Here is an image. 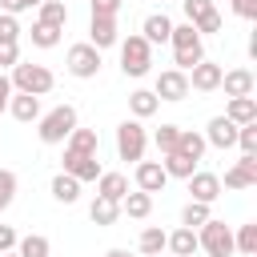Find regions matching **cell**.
Here are the masks:
<instances>
[{"instance_id":"obj_1","label":"cell","mask_w":257,"mask_h":257,"mask_svg":"<svg viewBox=\"0 0 257 257\" xmlns=\"http://www.w3.org/2000/svg\"><path fill=\"white\" fill-rule=\"evenodd\" d=\"M169 44H173V64H177L181 72H189L197 60H205V36H201L189 20H185V24H173Z\"/></svg>"},{"instance_id":"obj_28","label":"cell","mask_w":257,"mask_h":257,"mask_svg":"<svg viewBox=\"0 0 257 257\" xmlns=\"http://www.w3.org/2000/svg\"><path fill=\"white\" fill-rule=\"evenodd\" d=\"M88 217H92V225H116V217H120V205L116 201H108V197H92V205H88Z\"/></svg>"},{"instance_id":"obj_20","label":"cell","mask_w":257,"mask_h":257,"mask_svg":"<svg viewBox=\"0 0 257 257\" xmlns=\"http://www.w3.org/2000/svg\"><path fill=\"white\" fill-rule=\"evenodd\" d=\"M197 249H201V245H197V229H189V225L173 229L169 241H165V253H173V257H193Z\"/></svg>"},{"instance_id":"obj_48","label":"cell","mask_w":257,"mask_h":257,"mask_svg":"<svg viewBox=\"0 0 257 257\" xmlns=\"http://www.w3.org/2000/svg\"><path fill=\"white\" fill-rule=\"evenodd\" d=\"M0 257H20V253H16V249H8V253H0Z\"/></svg>"},{"instance_id":"obj_35","label":"cell","mask_w":257,"mask_h":257,"mask_svg":"<svg viewBox=\"0 0 257 257\" xmlns=\"http://www.w3.org/2000/svg\"><path fill=\"white\" fill-rule=\"evenodd\" d=\"M177 137H181V124H161V128L153 133V145L161 149V157L177 149Z\"/></svg>"},{"instance_id":"obj_37","label":"cell","mask_w":257,"mask_h":257,"mask_svg":"<svg viewBox=\"0 0 257 257\" xmlns=\"http://www.w3.org/2000/svg\"><path fill=\"white\" fill-rule=\"evenodd\" d=\"M193 28H197L201 36H213V32H221V28H225V16H221V12L213 8V12H205V16H201V20L193 24Z\"/></svg>"},{"instance_id":"obj_32","label":"cell","mask_w":257,"mask_h":257,"mask_svg":"<svg viewBox=\"0 0 257 257\" xmlns=\"http://www.w3.org/2000/svg\"><path fill=\"white\" fill-rule=\"evenodd\" d=\"M161 165H165V173H169V177H181V181L197 169V161H193V157H185V153H177V149H173V153H165V161H161Z\"/></svg>"},{"instance_id":"obj_17","label":"cell","mask_w":257,"mask_h":257,"mask_svg":"<svg viewBox=\"0 0 257 257\" xmlns=\"http://www.w3.org/2000/svg\"><path fill=\"white\" fill-rule=\"evenodd\" d=\"M8 112H12L20 124H32V120L40 116V96H32V92H16V88H12V96H8Z\"/></svg>"},{"instance_id":"obj_18","label":"cell","mask_w":257,"mask_h":257,"mask_svg":"<svg viewBox=\"0 0 257 257\" xmlns=\"http://www.w3.org/2000/svg\"><path fill=\"white\" fill-rule=\"evenodd\" d=\"M169 32H173V20H169L165 12H149V16L141 20V36H145L149 44H169Z\"/></svg>"},{"instance_id":"obj_2","label":"cell","mask_w":257,"mask_h":257,"mask_svg":"<svg viewBox=\"0 0 257 257\" xmlns=\"http://www.w3.org/2000/svg\"><path fill=\"white\" fill-rule=\"evenodd\" d=\"M76 124H80L76 108L72 104H56V108H48V112L36 116V137H40V145H64Z\"/></svg>"},{"instance_id":"obj_30","label":"cell","mask_w":257,"mask_h":257,"mask_svg":"<svg viewBox=\"0 0 257 257\" xmlns=\"http://www.w3.org/2000/svg\"><path fill=\"white\" fill-rule=\"evenodd\" d=\"M205 137L201 133H193V128H181V137H177V153H185V157H193V161H201L205 157Z\"/></svg>"},{"instance_id":"obj_49","label":"cell","mask_w":257,"mask_h":257,"mask_svg":"<svg viewBox=\"0 0 257 257\" xmlns=\"http://www.w3.org/2000/svg\"><path fill=\"white\" fill-rule=\"evenodd\" d=\"M36 4H40V0H28V8H36Z\"/></svg>"},{"instance_id":"obj_4","label":"cell","mask_w":257,"mask_h":257,"mask_svg":"<svg viewBox=\"0 0 257 257\" xmlns=\"http://www.w3.org/2000/svg\"><path fill=\"white\" fill-rule=\"evenodd\" d=\"M12 88L16 92H32V96H48L52 88H56V76H52V68H44V64H24V60H16L12 64Z\"/></svg>"},{"instance_id":"obj_19","label":"cell","mask_w":257,"mask_h":257,"mask_svg":"<svg viewBox=\"0 0 257 257\" xmlns=\"http://www.w3.org/2000/svg\"><path fill=\"white\" fill-rule=\"evenodd\" d=\"M48 193H52V201H60V205H76L80 201V181L72 177V173H56L52 177V185H48Z\"/></svg>"},{"instance_id":"obj_15","label":"cell","mask_w":257,"mask_h":257,"mask_svg":"<svg viewBox=\"0 0 257 257\" xmlns=\"http://www.w3.org/2000/svg\"><path fill=\"white\" fill-rule=\"evenodd\" d=\"M133 181H137V189H145V193H161V189L169 185V173H165L161 161H137Z\"/></svg>"},{"instance_id":"obj_7","label":"cell","mask_w":257,"mask_h":257,"mask_svg":"<svg viewBox=\"0 0 257 257\" xmlns=\"http://www.w3.org/2000/svg\"><path fill=\"white\" fill-rule=\"evenodd\" d=\"M64 68H68V76H76V80H92V76L100 72V48H92L88 40L72 44V48L64 52Z\"/></svg>"},{"instance_id":"obj_39","label":"cell","mask_w":257,"mask_h":257,"mask_svg":"<svg viewBox=\"0 0 257 257\" xmlns=\"http://www.w3.org/2000/svg\"><path fill=\"white\" fill-rule=\"evenodd\" d=\"M181 8H185V20H189V24H197V20H201L205 12H213L217 4H213V0H181Z\"/></svg>"},{"instance_id":"obj_46","label":"cell","mask_w":257,"mask_h":257,"mask_svg":"<svg viewBox=\"0 0 257 257\" xmlns=\"http://www.w3.org/2000/svg\"><path fill=\"white\" fill-rule=\"evenodd\" d=\"M8 96H12V80L0 72V112H8Z\"/></svg>"},{"instance_id":"obj_14","label":"cell","mask_w":257,"mask_h":257,"mask_svg":"<svg viewBox=\"0 0 257 257\" xmlns=\"http://www.w3.org/2000/svg\"><path fill=\"white\" fill-rule=\"evenodd\" d=\"M116 40H120L116 16H92V20H88V44H92V48L104 52V48H112Z\"/></svg>"},{"instance_id":"obj_5","label":"cell","mask_w":257,"mask_h":257,"mask_svg":"<svg viewBox=\"0 0 257 257\" xmlns=\"http://www.w3.org/2000/svg\"><path fill=\"white\" fill-rule=\"evenodd\" d=\"M145 149H149V133H145V124H141L137 116L120 120V124H116V157L137 165V161H145Z\"/></svg>"},{"instance_id":"obj_41","label":"cell","mask_w":257,"mask_h":257,"mask_svg":"<svg viewBox=\"0 0 257 257\" xmlns=\"http://www.w3.org/2000/svg\"><path fill=\"white\" fill-rule=\"evenodd\" d=\"M20 60V40H0V68H12Z\"/></svg>"},{"instance_id":"obj_10","label":"cell","mask_w":257,"mask_h":257,"mask_svg":"<svg viewBox=\"0 0 257 257\" xmlns=\"http://www.w3.org/2000/svg\"><path fill=\"white\" fill-rule=\"evenodd\" d=\"M249 185H257V153H241V161L225 169L221 181V189H249Z\"/></svg>"},{"instance_id":"obj_50","label":"cell","mask_w":257,"mask_h":257,"mask_svg":"<svg viewBox=\"0 0 257 257\" xmlns=\"http://www.w3.org/2000/svg\"><path fill=\"white\" fill-rule=\"evenodd\" d=\"M161 257H173V253H161Z\"/></svg>"},{"instance_id":"obj_23","label":"cell","mask_w":257,"mask_h":257,"mask_svg":"<svg viewBox=\"0 0 257 257\" xmlns=\"http://www.w3.org/2000/svg\"><path fill=\"white\" fill-rule=\"evenodd\" d=\"M124 193H128V177H124V173H100V177H96V197H108V201L120 205Z\"/></svg>"},{"instance_id":"obj_16","label":"cell","mask_w":257,"mask_h":257,"mask_svg":"<svg viewBox=\"0 0 257 257\" xmlns=\"http://www.w3.org/2000/svg\"><path fill=\"white\" fill-rule=\"evenodd\" d=\"M221 88H225V96H253L257 76L249 68H229V72H221Z\"/></svg>"},{"instance_id":"obj_44","label":"cell","mask_w":257,"mask_h":257,"mask_svg":"<svg viewBox=\"0 0 257 257\" xmlns=\"http://www.w3.org/2000/svg\"><path fill=\"white\" fill-rule=\"evenodd\" d=\"M16 241H20V233H16L12 225H0V253H8V249H16Z\"/></svg>"},{"instance_id":"obj_21","label":"cell","mask_w":257,"mask_h":257,"mask_svg":"<svg viewBox=\"0 0 257 257\" xmlns=\"http://www.w3.org/2000/svg\"><path fill=\"white\" fill-rule=\"evenodd\" d=\"M120 213H128L133 221H145V217L153 213V193H145V189H128V193L120 197Z\"/></svg>"},{"instance_id":"obj_38","label":"cell","mask_w":257,"mask_h":257,"mask_svg":"<svg viewBox=\"0 0 257 257\" xmlns=\"http://www.w3.org/2000/svg\"><path fill=\"white\" fill-rule=\"evenodd\" d=\"M237 145H241V153H257V120L237 124Z\"/></svg>"},{"instance_id":"obj_36","label":"cell","mask_w":257,"mask_h":257,"mask_svg":"<svg viewBox=\"0 0 257 257\" xmlns=\"http://www.w3.org/2000/svg\"><path fill=\"white\" fill-rule=\"evenodd\" d=\"M16 189H20V181H16V173L12 169H0V213L16 201Z\"/></svg>"},{"instance_id":"obj_8","label":"cell","mask_w":257,"mask_h":257,"mask_svg":"<svg viewBox=\"0 0 257 257\" xmlns=\"http://www.w3.org/2000/svg\"><path fill=\"white\" fill-rule=\"evenodd\" d=\"M153 92H157V100H169V104H177V100H185L193 88H189V76H185L181 68H165V72L157 76Z\"/></svg>"},{"instance_id":"obj_25","label":"cell","mask_w":257,"mask_h":257,"mask_svg":"<svg viewBox=\"0 0 257 257\" xmlns=\"http://www.w3.org/2000/svg\"><path fill=\"white\" fill-rule=\"evenodd\" d=\"M165 241H169V233H165L161 225H149V229H141L137 249H141L145 257H161V253H165Z\"/></svg>"},{"instance_id":"obj_40","label":"cell","mask_w":257,"mask_h":257,"mask_svg":"<svg viewBox=\"0 0 257 257\" xmlns=\"http://www.w3.org/2000/svg\"><path fill=\"white\" fill-rule=\"evenodd\" d=\"M0 40H20V20L12 12H0Z\"/></svg>"},{"instance_id":"obj_29","label":"cell","mask_w":257,"mask_h":257,"mask_svg":"<svg viewBox=\"0 0 257 257\" xmlns=\"http://www.w3.org/2000/svg\"><path fill=\"white\" fill-rule=\"evenodd\" d=\"M233 253L257 257V221H249V225H241V229L233 233Z\"/></svg>"},{"instance_id":"obj_33","label":"cell","mask_w":257,"mask_h":257,"mask_svg":"<svg viewBox=\"0 0 257 257\" xmlns=\"http://www.w3.org/2000/svg\"><path fill=\"white\" fill-rule=\"evenodd\" d=\"M209 217H213V209H209L205 201H189V205L181 209V225H189V229H201Z\"/></svg>"},{"instance_id":"obj_47","label":"cell","mask_w":257,"mask_h":257,"mask_svg":"<svg viewBox=\"0 0 257 257\" xmlns=\"http://www.w3.org/2000/svg\"><path fill=\"white\" fill-rule=\"evenodd\" d=\"M104 257H133V253H128V249H108Z\"/></svg>"},{"instance_id":"obj_3","label":"cell","mask_w":257,"mask_h":257,"mask_svg":"<svg viewBox=\"0 0 257 257\" xmlns=\"http://www.w3.org/2000/svg\"><path fill=\"white\" fill-rule=\"evenodd\" d=\"M116 44H120V72L133 76V80L149 76V68H153V44H149L141 32H128V36L116 40Z\"/></svg>"},{"instance_id":"obj_42","label":"cell","mask_w":257,"mask_h":257,"mask_svg":"<svg viewBox=\"0 0 257 257\" xmlns=\"http://www.w3.org/2000/svg\"><path fill=\"white\" fill-rule=\"evenodd\" d=\"M92 16H116L120 12V0H88Z\"/></svg>"},{"instance_id":"obj_27","label":"cell","mask_w":257,"mask_h":257,"mask_svg":"<svg viewBox=\"0 0 257 257\" xmlns=\"http://www.w3.org/2000/svg\"><path fill=\"white\" fill-rule=\"evenodd\" d=\"M64 149H72V153H100V137H96V128H72L68 133V141H64Z\"/></svg>"},{"instance_id":"obj_6","label":"cell","mask_w":257,"mask_h":257,"mask_svg":"<svg viewBox=\"0 0 257 257\" xmlns=\"http://www.w3.org/2000/svg\"><path fill=\"white\" fill-rule=\"evenodd\" d=\"M197 245L205 249V257H233V229L217 217H209L197 229Z\"/></svg>"},{"instance_id":"obj_11","label":"cell","mask_w":257,"mask_h":257,"mask_svg":"<svg viewBox=\"0 0 257 257\" xmlns=\"http://www.w3.org/2000/svg\"><path fill=\"white\" fill-rule=\"evenodd\" d=\"M185 181H189L193 201H205V205H213V201L225 193V189H221V177H217V173H205V169H193Z\"/></svg>"},{"instance_id":"obj_22","label":"cell","mask_w":257,"mask_h":257,"mask_svg":"<svg viewBox=\"0 0 257 257\" xmlns=\"http://www.w3.org/2000/svg\"><path fill=\"white\" fill-rule=\"evenodd\" d=\"M157 108H161V100H157L153 88H137V92H128V112H133L137 120H149Z\"/></svg>"},{"instance_id":"obj_9","label":"cell","mask_w":257,"mask_h":257,"mask_svg":"<svg viewBox=\"0 0 257 257\" xmlns=\"http://www.w3.org/2000/svg\"><path fill=\"white\" fill-rule=\"evenodd\" d=\"M64 173H72V177L84 185V181H96L104 169H100L96 153H72V149H64Z\"/></svg>"},{"instance_id":"obj_34","label":"cell","mask_w":257,"mask_h":257,"mask_svg":"<svg viewBox=\"0 0 257 257\" xmlns=\"http://www.w3.org/2000/svg\"><path fill=\"white\" fill-rule=\"evenodd\" d=\"M60 32H64V28H52V24H40V20H36L28 36H32L36 48H56V44H60Z\"/></svg>"},{"instance_id":"obj_26","label":"cell","mask_w":257,"mask_h":257,"mask_svg":"<svg viewBox=\"0 0 257 257\" xmlns=\"http://www.w3.org/2000/svg\"><path fill=\"white\" fill-rule=\"evenodd\" d=\"M36 20L40 24H52V28H64L68 24V4L64 0H40L36 4Z\"/></svg>"},{"instance_id":"obj_24","label":"cell","mask_w":257,"mask_h":257,"mask_svg":"<svg viewBox=\"0 0 257 257\" xmlns=\"http://www.w3.org/2000/svg\"><path fill=\"white\" fill-rule=\"evenodd\" d=\"M225 116H229L233 124H249V120H257V100H253V96H229Z\"/></svg>"},{"instance_id":"obj_43","label":"cell","mask_w":257,"mask_h":257,"mask_svg":"<svg viewBox=\"0 0 257 257\" xmlns=\"http://www.w3.org/2000/svg\"><path fill=\"white\" fill-rule=\"evenodd\" d=\"M233 12L241 20H257V0H233Z\"/></svg>"},{"instance_id":"obj_45","label":"cell","mask_w":257,"mask_h":257,"mask_svg":"<svg viewBox=\"0 0 257 257\" xmlns=\"http://www.w3.org/2000/svg\"><path fill=\"white\" fill-rule=\"evenodd\" d=\"M0 12H12V16H20V12H28V0H0Z\"/></svg>"},{"instance_id":"obj_12","label":"cell","mask_w":257,"mask_h":257,"mask_svg":"<svg viewBox=\"0 0 257 257\" xmlns=\"http://www.w3.org/2000/svg\"><path fill=\"white\" fill-rule=\"evenodd\" d=\"M221 64H213V60H197L185 76H189V88H197V92H217L221 88Z\"/></svg>"},{"instance_id":"obj_13","label":"cell","mask_w":257,"mask_h":257,"mask_svg":"<svg viewBox=\"0 0 257 257\" xmlns=\"http://www.w3.org/2000/svg\"><path fill=\"white\" fill-rule=\"evenodd\" d=\"M201 137H205V145H209V149H233V145H237V124L221 112V116H213V120L205 124V133H201Z\"/></svg>"},{"instance_id":"obj_31","label":"cell","mask_w":257,"mask_h":257,"mask_svg":"<svg viewBox=\"0 0 257 257\" xmlns=\"http://www.w3.org/2000/svg\"><path fill=\"white\" fill-rule=\"evenodd\" d=\"M16 253H20V257H48V253H52V245H48V237H44V233H28V237H20V241H16Z\"/></svg>"}]
</instances>
